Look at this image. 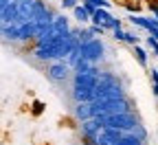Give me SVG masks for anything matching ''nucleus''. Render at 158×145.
<instances>
[{"label":"nucleus","instance_id":"20e7f679","mask_svg":"<svg viewBox=\"0 0 158 145\" xmlns=\"http://www.w3.org/2000/svg\"><path fill=\"white\" fill-rule=\"evenodd\" d=\"M103 123V128H116L121 132H134V128H138V121L132 112H123V114H110V117H97Z\"/></svg>","mask_w":158,"mask_h":145},{"label":"nucleus","instance_id":"4468645a","mask_svg":"<svg viewBox=\"0 0 158 145\" xmlns=\"http://www.w3.org/2000/svg\"><path fill=\"white\" fill-rule=\"evenodd\" d=\"M106 29H112V31H116V29H123V27H121V20H118V18H110V22L106 24Z\"/></svg>","mask_w":158,"mask_h":145},{"label":"nucleus","instance_id":"ddd939ff","mask_svg":"<svg viewBox=\"0 0 158 145\" xmlns=\"http://www.w3.org/2000/svg\"><path fill=\"white\" fill-rule=\"evenodd\" d=\"M125 42L132 44V46H136V44H138V35L132 33V31H125Z\"/></svg>","mask_w":158,"mask_h":145},{"label":"nucleus","instance_id":"9d476101","mask_svg":"<svg viewBox=\"0 0 158 145\" xmlns=\"http://www.w3.org/2000/svg\"><path fill=\"white\" fill-rule=\"evenodd\" d=\"M53 29H55L57 33H70V29H68V18H66V15H55Z\"/></svg>","mask_w":158,"mask_h":145},{"label":"nucleus","instance_id":"4be33fe9","mask_svg":"<svg viewBox=\"0 0 158 145\" xmlns=\"http://www.w3.org/2000/svg\"><path fill=\"white\" fill-rule=\"evenodd\" d=\"M33 106H35V108H33V112H35V114H40V112H42V108H44V106H42V103H40V101H35Z\"/></svg>","mask_w":158,"mask_h":145},{"label":"nucleus","instance_id":"2eb2a0df","mask_svg":"<svg viewBox=\"0 0 158 145\" xmlns=\"http://www.w3.org/2000/svg\"><path fill=\"white\" fill-rule=\"evenodd\" d=\"M90 2H94L97 9H110V7H112L110 0H90Z\"/></svg>","mask_w":158,"mask_h":145},{"label":"nucleus","instance_id":"f257e3e1","mask_svg":"<svg viewBox=\"0 0 158 145\" xmlns=\"http://www.w3.org/2000/svg\"><path fill=\"white\" fill-rule=\"evenodd\" d=\"M99 68L94 66L88 73H77L75 75V86H73V97L77 103H92L94 101V92H97V84H99Z\"/></svg>","mask_w":158,"mask_h":145},{"label":"nucleus","instance_id":"aec40b11","mask_svg":"<svg viewBox=\"0 0 158 145\" xmlns=\"http://www.w3.org/2000/svg\"><path fill=\"white\" fill-rule=\"evenodd\" d=\"M132 134H136L138 139H143V141H145V136H147V134H145V130H143L141 126H138V128H134V132H132Z\"/></svg>","mask_w":158,"mask_h":145},{"label":"nucleus","instance_id":"6ab92c4d","mask_svg":"<svg viewBox=\"0 0 158 145\" xmlns=\"http://www.w3.org/2000/svg\"><path fill=\"white\" fill-rule=\"evenodd\" d=\"M114 33V40H123V42H125V31L123 29H116V31H112Z\"/></svg>","mask_w":158,"mask_h":145},{"label":"nucleus","instance_id":"f3484780","mask_svg":"<svg viewBox=\"0 0 158 145\" xmlns=\"http://www.w3.org/2000/svg\"><path fill=\"white\" fill-rule=\"evenodd\" d=\"M152 84H154V95H158V68L152 70Z\"/></svg>","mask_w":158,"mask_h":145},{"label":"nucleus","instance_id":"a211bd4d","mask_svg":"<svg viewBox=\"0 0 158 145\" xmlns=\"http://www.w3.org/2000/svg\"><path fill=\"white\" fill-rule=\"evenodd\" d=\"M84 7H86V11H88L90 15H94V11H97V7H94V2H90V0H84Z\"/></svg>","mask_w":158,"mask_h":145},{"label":"nucleus","instance_id":"39448f33","mask_svg":"<svg viewBox=\"0 0 158 145\" xmlns=\"http://www.w3.org/2000/svg\"><path fill=\"white\" fill-rule=\"evenodd\" d=\"M79 53H81L84 59H88L90 64H97V62L103 59V53H106V46L99 37H90L88 42H81L79 46Z\"/></svg>","mask_w":158,"mask_h":145},{"label":"nucleus","instance_id":"412c9836","mask_svg":"<svg viewBox=\"0 0 158 145\" xmlns=\"http://www.w3.org/2000/svg\"><path fill=\"white\" fill-rule=\"evenodd\" d=\"M62 5H64V7H70V9H75V7H77V0H62Z\"/></svg>","mask_w":158,"mask_h":145},{"label":"nucleus","instance_id":"9b49d317","mask_svg":"<svg viewBox=\"0 0 158 145\" xmlns=\"http://www.w3.org/2000/svg\"><path fill=\"white\" fill-rule=\"evenodd\" d=\"M73 11H75V20H79V24H86L88 20H92V15L86 11V7H79V5H77Z\"/></svg>","mask_w":158,"mask_h":145},{"label":"nucleus","instance_id":"1a4fd4ad","mask_svg":"<svg viewBox=\"0 0 158 145\" xmlns=\"http://www.w3.org/2000/svg\"><path fill=\"white\" fill-rule=\"evenodd\" d=\"M110 9H97L94 11V15H92V22L94 24H101V27H106L108 22H110Z\"/></svg>","mask_w":158,"mask_h":145},{"label":"nucleus","instance_id":"0eeeda50","mask_svg":"<svg viewBox=\"0 0 158 145\" xmlns=\"http://www.w3.org/2000/svg\"><path fill=\"white\" fill-rule=\"evenodd\" d=\"M48 77L53 81H64L68 77V66L64 64V62H53V64L48 66Z\"/></svg>","mask_w":158,"mask_h":145},{"label":"nucleus","instance_id":"423d86ee","mask_svg":"<svg viewBox=\"0 0 158 145\" xmlns=\"http://www.w3.org/2000/svg\"><path fill=\"white\" fill-rule=\"evenodd\" d=\"M101 130H103V123L97 117L81 121V136H84V141H97L99 134H101Z\"/></svg>","mask_w":158,"mask_h":145},{"label":"nucleus","instance_id":"6e6552de","mask_svg":"<svg viewBox=\"0 0 158 145\" xmlns=\"http://www.w3.org/2000/svg\"><path fill=\"white\" fill-rule=\"evenodd\" d=\"M75 117L79 121L92 119V106H90V103H77V106H75Z\"/></svg>","mask_w":158,"mask_h":145},{"label":"nucleus","instance_id":"f8f14e48","mask_svg":"<svg viewBox=\"0 0 158 145\" xmlns=\"http://www.w3.org/2000/svg\"><path fill=\"white\" fill-rule=\"evenodd\" d=\"M134 53H136V59H138V64L141 66H147V53H145V49L143 46H134Z\"/></svg>","mask_w":158,"mask_h":145},{"label":"nucleus","instance_id":"dca6fc26","mask_svg":"<svg viewBox=\"0 0 158 145\" xmlns=\"http://www.w3.org/2000/svg\"><path fill=\"white\" fill-rule=\"evenodd\" d=\"M88 31H90L92 35H103V33H106V27H101V24H92Z\"/></svg>","mask_w":158,"mask_h":145},{"label":"nucleus","instance_id":"f03ea898","mask_svg":"<svg viewBox=\"0 0 158 145\" xmlns=\"http://www.w3.org/2000/svg\"><path fill=\"white\" fill-rule=\"evenodd\" d=\"M108 99H123V86L112 73H101L94 92V101H108Z\"/></svg>","mask_w":158,"mask_h":145},{"label":"nucleus","instance_id":"7ed1b4c3","mask_svg":"<svg viewBox=\"0 0 158 145\" xmlns=\"http://www.w3.org/2000/svg\"><path fill=\"white\" fill-rule=\"evenodd\" d=\"M92 117H110V114H123L130 112V101L123 99H108V101H92Z\"/></svg>","mask_w":158,"mask_h":145}]
</instances>
